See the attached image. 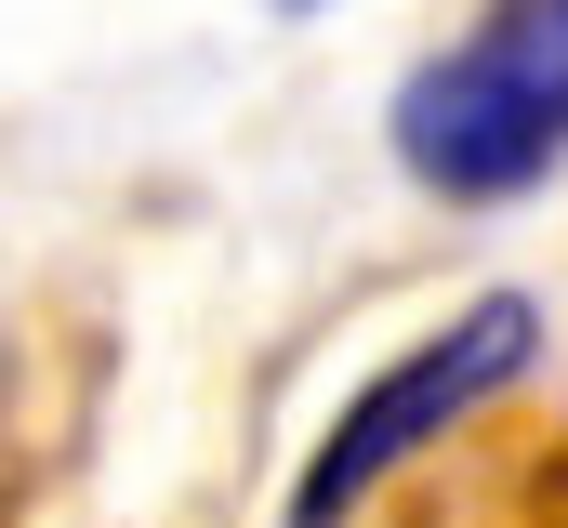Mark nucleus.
Returning a JSON list of instances; mask_svg holds the SVG:
<instances>
[{"instance_id":"f257e3e1","label":"nucleus","mask_w":568,"mask_h":528,"mask_svg":"<svg viewBox=\"0 0 568 528\" xmlns=\"http://www.w3.org/2000/svg\"><path fill=\"white\" fill-rule=\"evenodd\" d=\"M397 159L424 199H529L568 159V0H489L397 93Z\"/></svg>"},{"instance_id":"f03ea898","label":"nucleus","mask_w":568,"mask_h":528,"mask_svg":"<svg viewBox=\"0 0 568 528\" xmlns=\"http://www.w3.org/2000/svg\"><path fill=\"white\" fill-rule=\"evenodd\" d=\"M529 344H542L529 291H476L449 331H424L410 357H384L371 384L344 396V423L317 436V463H304V489H291V528H344L384 476H410L463 409H489V396L516 384V370H529Z\"/></svg>"}]
</instances>
